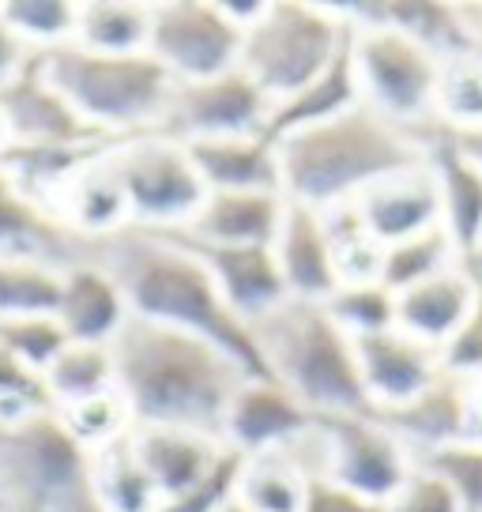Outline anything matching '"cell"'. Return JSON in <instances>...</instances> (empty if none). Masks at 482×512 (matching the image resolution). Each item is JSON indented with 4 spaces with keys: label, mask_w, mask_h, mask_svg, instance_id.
Here are the masks:
<instances>
[{
    "label": "cell",
    "mask_w": 482,
    "mask_h": 512,
    "mask_svg": "<svg viewBox=\"0 0 482 512\" xmlns=\"http://www.w3.org/2000/svg\"><path fill=\"white\" fill-rule=\"evenodd\" d=\"M34 53H38V49L27 46V42L4 23V16H0V91H4L8 83H16L19 76L31 68Z\"/></svg>",
    "instance_id": "cell-41"
},
{
    "label": "cell",
    "mask_w": 482,
    "mask_h": 512,
    "mask_svg": "<svg viewBox=\"0 0 482 512\" xmlns=\"http://www.w3.org/2000/svg\"><path fill=\"white\" fill-rule=\"evenodd\" d=\"M91 490H95L102 512H159L162 494L147 471L136 464L129 448V433L113 445L98 448L91 460Z\"/></svg>",
    "instance_id": "cell-27"
},
{
    "label": "cell",
    "mask_w": 482,
    "mask_h": 512,
    "mask_svg": "<svg viewBox=\"0 0 482 512\" xmlns=\"http://www.w3.org/2000/svg\"><path fill=\"white\" fill-rule=\"evenodd\" d=\"M241 31L223 12V4H151V38L147 53L174 76L177 83H196L238 68Z\"/></svg>",
    "instance_id": "cell-9"
},
{
    "label": "cell",
    "mask_w": 482,
    "mask_h": 512,
    "mask_svg": "<svg viewBox=\"0 0 482 512\" xmlns=\"http://www.w3.org/2000/svg\"><path fill=\"white\" fill-rule=\"evenodd\" d=\"M354 106H358V83H354L351 72V53L343 49L321 80L309 83L306 91H298L294 98L275 102L272 113H268V125H264V136L272 144H279L290 132H302V128H313L321 125V121H332V117L354 110Z\"/></svg>",
    "instance_id": "cell-25"
},
{
    "label": "cell",
    "mask_w": 482,
    "mask_h": 512,
    "mask_svg": "<svg viewBox=\"0 0 482 512\" xmlns=\"http://www.w3.org/2000/svg\"><path fill=\"white\" fill-rule=\"evenodd\" d=\"M42 381H46L49 400L57 407L102 396V392L117 388L113 384V351L98 347V343H68L46 366Z\"/></svg>",
    "instance_id": "cell-30"
},
{
    "label": "cell",
    "mask_w": 482,
    "mask_h": 512,
    "mask_svg": "<svg viewBox=\"0 0 482 512\" xmlns=\"http://www.w3.org/2000/svg\"><path fill=\"white\" fill-rule=\"evenodd\" d=\"M42 80L95 132H159L177 80L151 53H95L76 42L38 49Z\"/></svg>",
    "instance_id": "cell-5"
},
{
    "label": "cell",
    "mask_w": 482,
    "mask_h": 512,
    "mask_svg": "<svg viewBox=\"0 0 482 512\" xmlns=\"http://www.w3.org/2000/svg\"><path fill=\"white\" fill-rule=\"evenodd\" d=\"M181 241V238H177ZM204 268L211 272L215 287L223 294L226 309L241 320V324H253V320L268 317L272 309L287 302V283L279 272V260L272 249L264 245H245V249H208V245H189Z\"/></svg>",
    "instance_id": "cell-20"
},
{
    "label": "cell",
    "mask_w": 482,
    "mask_h": 512,
    "mask_svg": "<svg viewBox=\"0 0 482 512\" xmlns=\"http://www.w3.org/2000/svg\"><path fill=\"white\" fill-rule=\"evenodd\" d=\"M302 512H385V501H370L328 479H309Z\"/></svg>",
    "instance_id": "cell-40"
},
{
    "label": "cell",
    "mask_w": 482,
    "mask_h": 512,
    "mask_svg": "<svg viewBox=\"0 0 482 512\" xmlns=\"http://www.w3.org/2000/svg\"><path fill=\"white\" fill-rule=\"evenodd\" d=\"M268 377L317 418L370 415L354 339L321 302H287L249 324Z\"/></svg>",
    "instance_id": "cell-4"
},
{
    "label": "cell",
    "mask_w": 482,
    "mask_h": 512,
    "mask_svg": "<svg viewBox=\"0 0 482 512\" xmlns=\"http://www.w3.org/2000/svg\"><path fill=\"white\" fill-rule=\"evenodd\" d=\"M106 162L125 196L129 226L170 234L189 226V219L208 200V185L196 174L185 144H177L170 136L147 132V136L110 144Z\"/></svg>",
    "instance_id": "cell-8"
},
{
    "label": "cell",
    "mask_w": 482,
    "mask_h": 512,
    "mask_svg": "<svg viewBox=\"0 0 482 512\" xmlns=\"http://www.w3.org/2000/svg\"><path fill=\"white\" fill-rule=\"evenodd\" d=\"M354 358L362 373V388L370 396L373 411H388L422 396L441 377V354L418 339L403 336L400 328H388L377 336L354 339Z\"/></svg>",
    "instance_id": "cell-13"
},
{
    "label": "cell",
    "mask_w": 482,
    "mask_h": 512,
    "mask_svg": "<svg viewBox=\"0 0 482 512\" xmlns=\"http://www.w3.org/2000/svg\"><path fill=\"white\" fill-rule=\"evenodd\" d=\"M0 113L8 125V147H102V132L57 95L34 64L0 91Z\"/></svg>",
    "instance_id": "cell-12"
},
{
    "label": "cell",
    "mask_w": 482,
    "mask_h": 512,
    "mask_svg": "<svg viewBox=\"0 0 482 512\" xmlns=\"http://www.w3.org/2000/svg\"><path fill=\"white\" fill-rule=\"evenodd\" d=\"M208 192H283L279 189V155L264 132L200 140L185 144Z\"/></svg>",
    "instance_id": "cell-24"
},
{
    "label": "cell",
    "mask_w": 482,
    "mask_h": 512,
    "mask_svg": "<svg viewBox=\"0 0 482 512\" xmlns=\"http://www.w3.org/2000/svg\"><path fill=\"white\" fill-rule=\"evenodd\" d=\"M61 272L34 260H0V320L57 317Z\"/></svg>",
    "instance_id": "cell-31"
},
{
    "label": "cell",
    "mask_w": 482,
    "mask_h": 512,
    "mask_svg": "<svg viewBox=\"0 0 482 512\" xmlns=\"http://www.w3.org/2000/svg\"><path fill=\"white\" fill-rule=\"evenodd\" d=\"M0 260H34L65 272L83 260V238L49 215L0 170Z\"/></svg>",
    "instance_id": "cell-18"
},
{
    "label": "cell",
    "mask_w": 482,
    "mask_h": 512,
    "mask_svg": "<svg viewBox=\"0 0 482 512\" xmlns=\"http://www.w3.org/2000/svg\"><path fill=\"white\" fill-rule=\"evenodd\" d=\"M272 253L279 260V272H283L287 294L294 302L324 305L339 290V272H336V260H332L328 234H324L321 211L302 208V204L287 200Z\"/></svg>",
    "instance_id": "cell-19"
},
{
    "label": "cell",
    "mask_w": 482,
    "mask_h": 512,
    "mask_svg": "<svg viewBox=\"0 0 482 512\" xmlns=\"http://www.w3.org/2000/svg\"><path fill=\"white\" fill-rule=\"evenodd\" d=\"M4 147H8V125H4V113H0V155H4Z\"/></svg>",
    "instance_id": "cell-44"
},
{
    "label": "cell",
    "mask_w": 482,
    "mask_h": 512,
    "mask_svg": "<svg viewBox=\"0 0 482 512\" xmlns=\"http://www.w3.org/2000/svg\"><path fill=\"white\" fill-rule=\"evenodd\" d=\"M347 53L362 106L411 132L434 121L437 80H441L437 53L392 27H354V23Z\"/></svg>",
    "instance_id": "cell-7"
},
{
    "label": "cell",
    "mask_w": 482,
    "mask_h": 512,
    "mask_svg": "<svg viewBox=\"0 0 482 512\" xmlns=\"http://www.w3.org/2000/svg\"><path fill=\"white\" fill-rule=\"evenodd\" d=\"M57 418L65 422V430L72 433L87 452H98V448L121 441V437L136 426L129 403H125V396H121L117 388L102 392V396H91V400L68 403V407H61Z\"/></svg>",
    "instance_id": "cell-34"
},
{
    "label": "cell",
    "mask_w": 482,
    "mask_h": 512,
    "mask_svg": "<svg viewBox=\"0 0 482 512\" xmlns=\"http://www.w3.org/2000/svg\"><path fill=\"white\" fill-rule=\"evenodd\" d=\"M426 162L441 189V226L449 230L456 256L464 260L482 238V162L471 159L456 136L426 144Z\"/></svg>",
    "instance_id": "cell-23"
},
{
    "label": "cell",
    "mask_w": 482,
    "mask_h": 512,
    "mask_svg": "<svg viewBox=\"0 0 482 512\" xmlns=\"http://www.w3.org/2000/svg\"><path fill=\"white\" fill-rule=\"evenodd\" d=\"M321 219H324L328 245H332V260H336L339 287L377 283V272H381V253H385V249L366 234V226H362V219H358L354 204L321 211Z\"/></svg>",
    "instance_id": "cell-32"
},
{
    "label": "cell",
    "mask_w": 482,
    "mask_h": 512,
    "mask_svg": "<svg viewBox=\"0 0 482 512\" xmlns=\"http://www.w3.org/2000/svg\"><path fill=\"white\" fill-rule=\"evenodd\" d=\"M309 426H313V415L283 384L268 377H245V384L226 407L223 445L241 456H253V452L283 448Z\"/></svg>",
    "instance_id": "cell-17"
},
{
    "label": "cell",
    "mask_w": 482,
    "mask_h": 512,
    "mask_svg": "<svg viewBox=\"0 0 482 512\" xmlns=\"http://www.w3.org/2000/svg\"><path fill=\"white\" fill-rule=\"evenodd\" d=\"M475 298H479V287L456 264L449 272H441L434 279H426V283H418V287H407L396 294V328H400L403 336L441 351L464 328V320L475 309Z\"/></svg>",
    "instance_id": "cell-21"
},
{
    "label": "cell",
    "mask_w": 482,
    "mask_h": 512,
    "mask_svg": "<svg viewBox=\"0 0 482 512\" xmlns=\"http://www.w3.org/2000/svg\"><path fill=\"white\" fill-rule=\"evenodd\" d=\"M351 42V23L321 4H268L241 38L238 68L275 102L317 83Z\"/></svg>",
    "instance_id": "cell-6"
},
{
    "label": "cell",
    "mask_w": 482,
    "mask_h": 512,
    "mask_svg": "<svg viewBox=\"0 0 482 512\" xmlns=\"http://www.w3.org/2000/svg\"><path fill=\"white\" fill-rule=\"evenodd\" d=\"M313 426L324 437V479L370 501H388L415 471L411 452L392 437L373 415L317 418Z\"/></svg>",
    "instance_id": "cell-11"
},
{
    "label": "cell",
    "mask_w": 482,
    "mask_h": 512,
    "mask_svg": "<svg viewBox=\"0 0 482 512\" xmlns=\"http://www.w3.org/2000/svg\"><path fill=\"white\" fill-rule=\"evenodd\" d=\"M0 347L12 351L27 369L46 373V366L68 347V336L57 317L0 320Z\"/></svg>",
    "instance_id": "cell-37"
},
{
    "label": "cell",
    "mask_w": 482,
    "mask_h": 512,
    "mask_svg": "<svg viewBox=\"0 0 482 512\" xmlns=\"http://www.w3.org/2000/svg\"><path fill=\"white\" fill-rule=\"evenodd\" d=\"M328 313L351 339L377 336L396 328V294L385 290L381 283H354V287H339L328 298Z\"/></svg>",
    "instance_id": "cell-36"
},
{
    "label": "cell",
    "mask_w": 482,
    "mask_h": 512,
    "mask_svg": "<svg viewBox=\"0 0 482 512\" xmlns=\"http://www.w3.org/2000/svg\"><path fill=\"white\" fill-rule=\"evenodd\" d=\"M268 113H272V98L241 68H230L211 80L177 83L159 136H170L177 144L253 136V132H264Z\"/></svg>",
    "instance_id": "cell-10"
},
{
    "label": "cell",
    "mask_w": 482,
    "mask_h": 512,
    "mask_svg": "<svg viewBox=\"0 0 482 512\" xmlns=\"http://www.w3.org/2000/svg\"><path fill=\"white\" fill-rule=\"evenodd\" d=\"M0 16L31 49H49L72 42L80 4H68V0H16V4H0Z\"/></svg>",
    "instance_id": "cell-35"
},
{
    "label": "cell",
    "mask_w": 482,
    "mask_h": 512,
    "mask_svg": "<svg viewBox=\"0 0 482 512\" xmlns=\"http://www.w3.org/2000/svg\"><path fill=\"white\" fill-rule=\"evenodd\" d=\"M113 384L136 426H174L223 441V418L245 369L215 343L129 317L110 343Z\"/></svg>",
    "instance_id": "cell-2"
},
{
    "label": "cell",
    "mask_w": 482,
    "mask_h": 512,
    "mask_svg": "<svg viewBox=\"0 0 482 512\" xmlns=\"http://www.w3.org/2000/svg\"><path fill=\"white\" fill-rule=\"evenodd\" d=\"M354 211L381 249L441 226V189L430 162L377 181L354 200Z\"/></svg>",
    "instance_id": "cell-14"
},
{
    "label": "cell",
    "mask_w": 482,
    "mask_h": 512,
    "mask_svg": "<svg viewBox=\"0 0 482 512\" xmlns=\"http://www.w3.org/2000/svg\"><path fill=\"white\" fill-rule=\"evenodd\" d=\"M309 479L302 467L290 460L283 448L241 456L238 479H234V501L249 512H302Z\"/></svg>",
    "instance_id": "cell-26"
},
{
    "label": "cell",
    "mask_w": 482,
    "mask_h": 512,
    "mask_svg": "<svg viewBox=\"0 0 482 512\" xmlns=\"http://www.w3.org/2000/svg\"><path fill=\"white\" fill-rule=\"evenodd\" d=\"M456 264H460V256H456V245H452L449 230H445V226H434V230H426V234H418V238L388 245L385 253H381L377 283L385 290H392V294H400V290L418 287V283H426V279H434V275L449 272Z\"/></svg>",
    "instance_id": "cell-29"
},
{
    "label": "cell",
    "mask_w": 482,
    "mask_h": 512,
    "mask_svg": "<svg viewBox=\"0 0 482 512\" xmlns=\"http://www.w3.org/2000/svg\"><path fill=\"white\" fill-rule=\"evenodd\" d=\"M415 467L434 471L437 479L452 486L464 512H482V445H449L418 456Z\"/></svg>",
    "instance_id": "cell-38"
},
{
    "label": "cell",
    "mask_w": 482,
    "mask_h": 512,
    "mask_svg": "<svg viewBox=\"0 0 482 512\" xmlns=\"http://www.w3.org/2000/svg\"><path fill=\"white\" fill-rule=\"evenodd\" d=\"M151 4H80L72 42L95 53H147Z\"/></svg>",
    "instance_id": "cell-28"
},
{
    "label": "cell",
    "mask_w": 482,
    "mask_h": 512,
    "mask_svg": "<svg viewBox=\"0 0 482 512\" xmlns=\"http://www.w3.org/2000/svg\"><path fill=\"white\" fill-rule=\"evenodd\" d=\"M385 512H464V505L452 494L449 482L437 479L434 471L415 467L400 490L385 501Z\"/></svg>",
    "instance_id": "cell-39"
},
{
    "label": "cell",
    "mask_w": 482,
    "mask_h": 512,
    "mask_svg": "<svg viewBox=\"0 0 482 512\" xmlns=\"http://www.w3.org/2000/svg\"><path fill=\"white\" fill-rule=\"evenodd\" d=\"M129 448L162 494V505L200 490L215 475L226 452L223 441L193 430H174V426H132Z\"/></svg>",
    "instance_id": "cell-15"
},
{
    "label": "cell",
    "mask_w": 482,
    "mask_h": 512,
    "mask_svg": "<svg viewBox=\"0 0 482 512\" xmlns=\"http://www.w3.org/2000/svg\"><path fill=\"white\" fill-rule=\"evenodd\" d=\"M460 268H464V272L471 275V283L482 290V238H479V245H475V249H471L464 260H460Z\"/></svg>",
    "instance_id": "cell-42"
},
{
    "label": "cell",
    "mask_w": 482,
    "mask_h": 512,
    "mask_svg": "<svg viewBox=\"0 0 482 512\" xmlns=\"http://www.w3.org/2000/svg\"><path fill=\"white\" fill-rule=\"evenodd\" d=\"M434 117L464 132H482V53H464L441 64Z\"/></svg>",
    "instance_id": "cell-33"
},
{
    "label": "cell",
    "mask_w": 482,
    "mask_h": 512,
    "mask_svg": "<svg viewBox=\"0 0 482 512\" xmlns=\"http://www.w3.org/2000/svg\"><path fill=\"white\" fill-rule=\"evenodd\" d=\"M215 512H249V509H245L241 501H234V494H230V497H226V501H223V505H219V509H215Z\"/></svg>",
    "instance_id": "cell-43"
},
{
    "label": "cell",
    "mask_w": 482,
    "mask_h": 512,
    "mask_svg": "<svg viewBox=\"0 0 482 512\" xmlns=\"http://www.w3.org/2000/svg\"><path fill=\"white\" fill-rule=\"evenodd\" d=\"M129 305L110 275L91 260H80L61 272V309L57 320L65 328L68 343H98L110 347L117 332L129 320Z\"/></svg>",
    "instance_id": "cell-22"
},
{
    "label": "cell",
    "mask_w": 482,
    "mask_h": 512,
    "mask_svg": "<svg viewBox=\"0 0 482 512\" xmlns=\"http://www.w3.org/2000/svg\"><path fill=\"white\" fill-rule=\"evenodd\" d=\"M283 208H287L283 192H208V200L189 219V226L170 234L185 245H208V249H245V245L272 249L283 223Z\"/></svg>",
    "instance_id": "cell-16"
},
{
    "label": "cell",
    "mask_w": 482,
    "mask_h": 512,
    "mask_svg": "<svg viewBox=\"0 0 482 512\" xmlns=\"http://www.w3.org/2000/svg\"><path fill=\"white\" fill-rule=\"evenodd\" d=\"M279 189L313 211L354 204L366 189L426 162V140L370 106H354L332 121L290 132L275 144Z\"/></svg>",
    "instance_id": "cell-3"
},
{
    "label": "cell",
    "mask_w": 482,
    "mask_h": 512,
    "mask_svg": "<svg viewBox=\"0 0 482 512\" xmlns=\"http://www.w3.org/2000/svg\"><path fill=\"white\" fill-rule=\"evenodd\" d=\"M83 260L98 264L117 283L132 317L208 339L249 377H268L253 328L226 309L204 260L174 234L121 226L106 238H83Z\"/></svg>",
    "instance_id": "cell-1"
}]
</instances>
